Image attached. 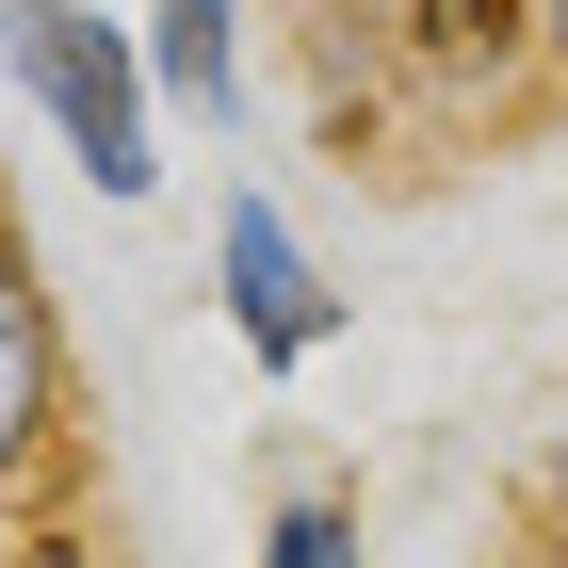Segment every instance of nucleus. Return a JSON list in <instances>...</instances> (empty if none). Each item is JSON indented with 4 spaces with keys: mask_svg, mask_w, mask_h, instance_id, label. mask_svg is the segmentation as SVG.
Returning <instances> with one entry per match:
<instances>
[{
    "mask_svg": "<svg viewBox=\"0 0 568 568\" xmlns=\"http://www.w3.org/2000/svg\"><path fill=\"white\" fill-rule=\"evenodd\" d=\"M0 82L49 114V146L82 163V195H114V212L163 195V65H146L131 17H98V0H0Z\"/></svg>",
    "mask_w": 568,
    "mask_h": 568,
    "instance_id": "nucleus-1",
    "label": "nucleus"
},
{
    "mask_svg": "<svg viewBox=\"0 0 568 568\" xmlns=\"http://www.w3.org/2000/svg\"><path fill=\"white\" fill-rule=\"evenodd\" d=\"M212 293H227V342L261 357V374H308V357L342 342V276L308 261V227L276 195H227L212 212Z\"/></svg>",
    "mask_w": 568,
    "mask_h": 568,
    "instance_id": "nucleus-2",
    "label": "nucleus"
},
{
    "mask_svg": "<svg viewBox=\"0 0 568 568\" xmlns=\"http://www.w3.org/2000/svg\"><path fill=\"white\" fill-rule=\"evenodd\" d=\"M49 455H65V308H49V261L0 195V487H33Z\"/></svg>",
    "mask_w": 568,
    "mask_h": 568,
    "instance_id": "nucleus-3",
    "label": "nucleus"
},
{
    "mask_svg": "<svg viewBox=\"0 0 568 568\" xmlns=\"http://www.w3.org/2000/svg\"><path fill=\"white\" fill-rule=\"evenodd\" d=\"M390 17V49L423 65V82H504V65H536V0H374Z\"/></svg>",
    "mask_w": 568,
    "mask_h": 568,
    "instance_id": "nucleus-4",
    "label": "nucleus"
},
{
    "mask_svg": "<svg viewBox=\"0 0 568 568\" xmlns=\"http://www.w3.org/2000/svg\"><path fill=\"white\" fill-rule=\"evenodd\" d=\"M146 65H163V114L244 131V0H146Z\"/></svg>",
    "mask_w": 568,
    "mask_h": 568,
    "instance_id": "nucleus-5",
    "label": "nucleus"
},
{
    "mask_svg": "<svg viewBox=\"0 0 568 568\" xmlns=\"http://www.w3.org/2000/svg\"><path fill=\"white\" fill-rule=\"evenodd\" d=\"M261 568H374L357 487H276V504H261Z\"/></svg>",
    "mask_w": 568,
    "mask_h": 568,
    "instance_id": "nucleus-6",
    "label": "nucleus"
},
{
    "mask_svg": "<svg viewBox=\"0 0 568 568\" xmlns=\"http://www.w3.org/2000/svg\"><path fill=\"white\" fill-rule=\"evenodd\" d=\"M536 65H552V82H568V0H536Z\"/></svg>",
    "mask_w": 568,
    "mask_h": 568,
    "instance_id": "nucleus-7",
    "label": "nucleus"
},
{
    "mask_svg": "<svg viewBox=\"0 0 568 568\" xmlns=\"http://www.w3.org/2000/svg\"><path fill=\"white\" fill-rule=\"evenodd\" d=\"M536 504H552V520H568V438H552V455H536Z\"/></svg>",
    "mask_w": 568,
    "mask_h": 568,
    "instance_id": "nucleus-8",
    "label": "nucleus"
}]
</instances>
